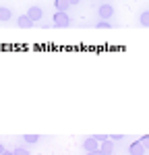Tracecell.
I'll return each mask as SVG.
<instances>
[{
    "mask_svg": "<svg viewBox=\"0 0 149 155\" xmlns=\"http://www.w3.org/2000/svg\"><path fill=\"white\" fill-rule=\"evenodd\" d=\"M139 23H141V27H149V11H143L139 15Z\"/></svg>",
    "mask_w": 149,
    "mask_h": 155,
    "instance_id": "cell-10",
    "label": "cell"
},
{
    "mask_svg": "<svg viewBox=\"0 0 149 155\" xmlns=\"http://www.w3.org/2000/svg\"><path fill=\"white\" fill-rule=\"evenodd\" d=\"M54 6H56V11H66L71 6V2L68 0H54Z\"/></svg>",
    "mask_w": 149,
    "mask_h": 155,
    "instance_id": "cell-9",
    "label": "cell"
},
{
    "mask_svg": "<svg viewBox=\"0 0 149 155\" xmlns=\"http://www.w3.org/2000/svg\"><path fill=\"white\" fill-rule=\"evenodd\" d=\"M12 19V11L6 6H0V21H11Z\"/></svg>",
    "mask_w": 149,
    "mask_h": 155,
    "instance_id": "cell-8",
    "label": "cell"
},
{
    "mask_svg": "<svg viewBox=\"0 0 149 155\" xmlns=\"http://www.w3.org/2000/svg\"><path fill=\"white\" fill-rule=\"evenodd\" d=\"M112 15H114V6L112 4H101L99 6V17L101 19H110Z\"/></svg>",
    "mask_w": 149,
    "mask_h": 155,
    "instance_id": "cell-4",
    "label": "cell"
},
{
    "mask_svg": "<svg viewBox=\"0 0 149 155\" xmlns=\"http://www.w3.org/2000/svg\"><path fill=\"white\" fill-rule=\"evenodd\" d=\"M52 23L54 27H68L71 25V17L66 15V11H56L52 17Z\"/></svg>",
    "mask_w": 149,
    "mask_h": 155,
    "instance_id": "cell-1",
    "label": "cell"
},
{
    "mask_svg": "<svg viewBox=\"0 0 149 155\" xmlns=\"http://www.w3.org/2000/svg\"><path fill=\"white\" fill-rule=\"evenodd\" d=\"M27 17L35 23V21H41V17H44V11L39 8V6H31L29 11H27Z\"/></svg>",
    "mask_w": 149,
    "mask_h": 155,
    "instance_id": "cell-3",
    "label": "cell"
},
{
    "mask_svg": "<svg viewBox=\"0 0 149 155\" xmlns=\"http://www.w3.org/2000/svg\"><path fill=\"white\" fill-rule=\"evenodd\" d=\"M17 25H19V27H23V29H29V27H33V21H31L27 15H21V17L17 19Z\"/></svg>",
    "mask_w": 149,
    "mask_h": 155,
    "instance_id": "cell-7",
    "label": "cell"
},
{
    "mask_svg": "<svg viewBox=\"0 0 149 155\" xmlns=\"http://www.w3.org/2000/svg\"><path fill=\"white\" fill-rule=\"evenodd\" d=\"M11 153H17V155H27L29 153V149H27V147H23V145H21V147H15V149H11Z\"/></svg>",
    "mask_w": 149,
    "mask_h": 155,
    "instance_id": "cell-13",
    "label": "cell"
},
{
    "mask_svg": "<svg viewBox=\"0 0 149 155\" xmlns=\"http://www.w3.org/2000/svg\"><path fill=\"white\" fill-rule=\"evenodd\" d=\"M124 139V134H112L110 137V141H122Z\"/></svg>",
    "mask_w": 149,
    "mask_h": 155,
    "instance_id": "cell-15",
    "label": "cell"
},
{
    "mask_svg": "<svg viewBox=\"0 0 149 155\" xmlns=\"http://www.w3.org/2000/svg\"><path fill=\"white\" fill-rule=\"evenodd\" d=\"M141 143H143V147H145V151L149 149V134H145V137H141Z\"/></svg>",
    "mask_w": 149,
    "mask_h": 155,
    "instance_id": "cell-14",
    "label": "cell"
},
{
    "mask_svg": "<svg viewBox=\"0 0 149 155\" xmlns=\"http://www.w3.org/2000/svg\"><path fill=\"white\" fill-rule=\"evenodd\" d=\"M23 141H25L27 145H35L37 141H39V137H37V134H25V137H23Z\"/></svg>",
    "mask_w": 149,
    "mask_h": 155,
    "instance_id": "cell-11",
    "label": "cell"
},
{
    "mask_svg": "<svg viewBox=\"0 0 149 155\" xmlns=\"http://www.w3.org/2000/svg\"><path fill=\"white\" fill-rule=\"evenodd\" d=\"M114 151V145L110 143V139H106L104 143L99 145V149H98V153H101V155H106V153H112Z\"/></svg>",
    "mask_w": 149,
    "mask_h": 155,
    "instance_id": "cell-6",
    "label": "cell"
},
{
    "mask_svg": "<svg viewBox=\"0 0 149 155\" xmlns=\"http://www.w3.org/2000/svg\"><path fill=\"white\" fill-rule=\"evenodd\" d=\"M83 149H85L87 153H98V149H99L98 137H87L85 141H83Z\"/></svg>",
    "mask_w": 149,
    "mask_h": 155,
    "instance_id": "cell-2",
    "label": "cell"
},
{
    "mask_svg": "<svg viewBox=\"0 0 149 155\" xmlns=\"http://www.w3.org/2000/svg\"><path fill=\"white\" fill-rule=\"evenodd\" d=\"M98 29H110V19H101V21H98V25H95Z\"/></svg>",
    "mask_w": 149,
    "mask_h": 155,
    "instance_id": "cell-12",
    "label": "cell"
},
{
    "mask_svg": "<svg viewBox=\"0 0 149 155\" xmlns=\"http://www.w3.org/2000/svg\"><path fill=\"white\" fill-rule=\"evenodd\" d=\"M128 153H133V155H137V153H145V147H143V143H141V139L128 145Z\"/></svg>",
    "mask_w": 149,
    "mask_h": 155,
    "instance_id": "cell-5",
    "label": "cell"
},
{
    "mask_svg": "<svg viewBox=\"0 0 149 155\" xmlns=\"http://www.w3.org/2000/svg\"><path fill=\"white\" fill-rule=\"evenodd\" d=\"M68 2H71V6H73V4H79V0H68Z\"/></svg>",
    "mask_w": 149,
    "mask_h": 155,
    "instance_id": "cell-17",
    "label": "cell"
},
{
    "mask_svg": "<svg viewBox=\"0 0 149 155\" xmlns=\"http://www.w3.org/2000/svg\"><path fill=\"white\" fill-rule=\"evenodd\" d=\"M2 153H8V149H6V147H4V145L0 143V155H2Z\"/></svg>",
    "mask_w": 149,
    "mask_h": 155,
    "instance_id": "cell-16",
    "label": "cell"
}]
</instances>
